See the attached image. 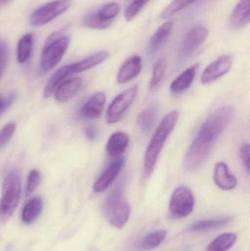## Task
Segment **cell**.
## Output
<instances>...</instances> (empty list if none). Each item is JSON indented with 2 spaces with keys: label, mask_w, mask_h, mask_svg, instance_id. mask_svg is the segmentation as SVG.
I'll list each match as a JSON object with an SVG mask.
<instances>
[{
  "label": "cell",
  "mask_w": 250,
  "mask_h": 251,
  "mask_svg": "<svg viewBox=\"0 0 250 251\" xmlns=\"http://www.w3.org/2000/svg\"><path fill=\"white\" fill-rule=\"evenodd\" d=\"M233 113V107L223 106L215 110L204 122L185 154V171L195 172L204 165L216 142L230 124Z\"/></svg>",
  "instance_id": "1"
},
{
  "label": "cell",
  "mask_w": 250,
  "mask_h": 251,
  "mask_svg": "<svg viewBox=\"0 0 250 251\" xmlns=\"http://www.w3.org/2000/svg\"><path fill=\"white\" fill-rule=\"evenodd\" d=\"M179 112L173 110L164 116L157 128L145 153L143 164L144 178H149L154 172L159 156L169 136L179 121Z\"/></svg>",
  "instance_id": "2"
},
{
  "label": "cell",
  "mask_w": 250,
  "mask_h": 251,
  "mask_svg": "<svg viewBox=\"0 0 250 251\" xmlns=\"http://www.w3.org/2000/svg\"><path fill=\"white\" fill-rule=\"evenodd\" d=\"M109 55L110 54L108 51H98L81 61L60 68L51 76L49 81L47 82L44 91V98H48L51 97L56 88L69 76H72L74 74L85 72L98 66L105 61L108 58Z\"/></svg>",
  "instance_id": "3"
},
{
  "label": "cell",
  "mask_w": 250,
  "mask_h": 251,
  "mask_svg": "<svg viewBox=\"0 0 250 251\" xmlns=\"http://www.w3.org/2000/svg\"><path fill=\"white\" fill-rule=\"evenodd\" d=\"M130 205L125 199L121 186L116 187L106 199L104 213L107 221L114 228H123L130 218Z\"/></svg>",
  "instance_id": "4"
},
{
  "label": "cell",
  "mask_w": 250,
  "mask_h": 251,
  "mask_svg": "<svg viewBox=\"0 0 250 251\" xmlns=\"http://www.w3.org/2000/svg\"><path fill=\"white\" fill-rule=\"evenodd\" d=\"M70 39L61 32L50 35L43 49L40 63V72L45 74L52 70L63 58L68 48Z\"/></svg>",
  "instance_id": "5"
},
{
  "label": "cell",
  "mask_w": 250,
  "mask_h": 251,
  "mask_svg": "<svg viewBox=\"0 0 250 251\" xmlns=\"http://www.w3.org/2000/svg\"><path fill=\"white\" fill-rule=\"evenodd\" d=\"M22 193V179L16 171L10 172L3 182L0 199V219L7 221L17 208Z\"/></svg>",
  "instance_id": "6"
},
{
  "label": "cell",
  "mask_w": 250,
  "mask_h": 251,
  "mask_svg": "<svg viewBox=\"0 0 250 251\" xmlns=\"http://www.w3.org/2000/svg\"><path fill=\"white\" fill-rule=\"evenodd\" d=\"M195 200L192 190L182 185L178 187L172 195L169 204L170 215L175 218L189 216L195 207Z\"/></svg>",
  "instance_id": "7"
},
{
  "label": "cell",
  "mask_w": 250,
  "mask_h": 251,
  "mask_svg": "<svg viewBox=\"0 0 250 251\" xmlns=\"http://www.w3.org/2000/svg\"><path fill=\"white\" fill-rule=\"evenodd\" d=\"M71 5L70 0H55L38 7L31 15L29 22L35 26H41L49 23L57 16L68 10Z\"/></svg>",
  "instance_id": "8"
},
{
  "label": "cell",
  "mask_w": 250,
  "mask_h": 251,
  "mask_svg": "<svg viewBox=\"0 0 250 251\" xmlns=\"http://www.w3.org/2000/svg\"><path fill=\"white\" fill-rule=\"evenodd\" d=\"M138 94L136 85L128 88L117 96L107 109L106 121L109 125L118 122L131 107Z\"/></svg>",
  "instance_id": "9"
},
{
  "label": "cell",
  "mask_w": 250,
  "mask_h": 251,
  "mask_svg": "<svg viewBox=\"0 0 250 251\" xmlns=\"http://www.w3.org/2000/svg\"><path fill=\"white\" fill-rule=\"evenodd\" d=\"M208 35V29L204 26H196L189 30L181 45L179 60L183 61L189 58L204 44Z\"/></svg>",
  "instance_id": "10"
},
{
  "label": "cell",
  "mask_w": 250,
  "mask_h": 251,
  "mask_svg": "<svg viewBox=\"0 0 250 251\" xmlns=\"http://www.w3.org/2000/svg\"><path fill=\"white\" fill-rule=\"evenodd\" d=\"M233 60V56L224 54L214 60L203 72L201 78V82L204 85H208L223 77L231 69Z\"/></svg>",
  "instance_id": "11"
},
{
  "label": "cell",
  "mask_w": 250,
  "mask_h": 251,
  "mask_svg": "<svg viewBox=\"0 0 250 251\" xmlns=\"http://www.w3.org/2000/svg\"><path fill=\"white\" fill-rule=\"evenodd\" d=\"M125 165V158L118 156L113 162H112L102 174L97 178L94 183L92 190L95 193H101L105 191L113 184V181L117 178Z\"/></svg>",
  "instance_id": "12"
},
{
  "label": "cell",
  "mask_w": 250,
  "mask_h": 251,
  "mask_svg": "<svg viewBox=\"0 0 250 251\" xmlns=\"http://www.w3.org/2000/svg\"><path fill=\"white\" fill-rule=\"evenodd\" d=\"M107 101L105 94L98 92L90 97L79 110L82 117L87 119H97L101 117Z\"/></svg>",
  "instance_id": "13"
},
{
  "label": "cell",
  "mask_w": 250,
  "mask_h": 251,
  "mask_svg": "<svg viewBox=\"0 0 250 251\" xmlns=\"http://www.w3.org/2000/svg\"><path fill=\"white\" fill-rule=\"evenodd\" d=\"M82 85L83 80L82 78L66 79L54 91V99L60 103L68 102L79 93Z\"/></svg>",
  "instance_id": "14"
},
{
  "label": "cell",
  "mask_w": 250,
  "mask_h": 251,
  "mask_svg": "<svg viewBox=\"0 0 250 251\" xmlns=\"http://www.w3.org/2000/svg\"><path fill=\"white\" fill-rule=\"evenodd\" d=\"M214 181L219 188L223 190H232L237 186L236 177L230 174L227 164L219 162L216 164L214 171Z\"/></svg>",
  "instance_id": "15"
},
{
  "label": "cell",
  "mask_w": 250,
  "mask_h": 251,
  "mask_svg": "<svg viewBox=\"0 0 250 251\" xmlns=\"http://www.w3.org/2000/svg\"><path fill=\"white\" fill-rule=\"evenodd\" d=\"M142 70V59L139 56L134 55L128 59L117 73L118 83L125 84L130 82L138 76Z\"/></svg>",
  "instance_id": "16"
},
{
  "label": "cell",
  "mask_w": 250,
  "mask_h": 251,
  "mask_svg": "<svg viewBox=\"0 0 250 251\" xmlns=\"http://www.w3.org/2000/svg\"><path fill=\"white\" fill-rule=\"evenodd\" d=\"M198 69V64L193 65L178 76L170 85L172 94H181L187 91L195 80Z\"/></svg>",
  "instance_id": "17"
},
{
  "label": "cell",
  "mask_w": 250,
  "mask_h": 251,
  "mask_svg": "<svg viewBox=\"0 0 250 251\" xmlns=\"http://www.w3.org/2000/svg\"><path fill=\"white\" fill-rule=\"evenodd\" d=\"M250 0H240L232 12L230 26L233 29H242L250 23Z\"/></svg>",
  "instance_id": "18"
},
{
  "label": "cell",
  "mask_w": 250,
  "mask_h": 251,
  "mask_svg": "<svg viewBox=\"0 0 250 251\" xmlns=\"http://www.w3.org/2000/svg\"><path fill=\"white\" fill-rule=\"evenodd\" d=\"M129 135L123 131H117V132L113 133L110 138L106 146V150L107 153L112 157H118L120 155L123 154L128 146L129 145Z\"/></svg>",
  "instance_id": "19"
},
{
  "label": "cell",
  "mask_w": 250,
  "mask_h": 251,
  "mask_svg": "<svg viewBox=\"0 0 250 251\" xmlns=\"http://www.w3.org/2000/svg\"><path fill=\"white\" fill-rule=\"evenodd\" d=\"M173 26V22H167L157 29V32L153 35L152 38L150 40L149 44H148V55H154L161 48L164 43L167 41V38L171 32Z\"/></svg>",
  "instance_id": "20"
},
{
  "label": "cell",
  "mask_w": 250,
  "mask_h": 251,
  "mask_svg": "<svg viewBox=\"0 0 250 251\" xmlns=\"http://www.w3.org/2000/svg\"><path fill=\"white\" fill-rule=\"evenodd\" d=\"M167 232L165 230H158L147 234L136 244L137 251H150L157 249L165 240Z\"/></svg>",
  "instance_id": "21"
},
{
  "label": "cell",
  "mask_w": 250,
  "mask_h": 251,
  "mask_svg": "<svg viewBox=\"0 0 250 251\" xmlns=\"http://www.w3.org/2000/svg\"><path fill=\"white\" fill-rule=\"evenodd\" d=\"M232 220H233L232 217H226V218L197 221L188 228V231L190 232H200V231L217 229V228L226 226L231 222Z\"/></svg>",
  "instance_id": "22"
},
{
  "label": "cell",
  "mask_w": 250,
  "mask_h": 251,
  "mask_svg": "<svg viewBox=\"0 0 250 251\" xmlns=\"http://www.w3.org/2000/svg\"><path fill=\"white\" fill-rule=\"evenodd\" d=\"M43 209V201L41 198L35 197L30 199L23 206L22 213V221L25 224L35 222L41 215Z\"/></svg>",
  "instance_id": "23"
},
{
  "label": "cell",
  "mask_w": 250,
  "mask_h": 251,
  "mask_svg": "<svg viewBox=\"0 0 250 251\" xmlns=\"http://www.w3.org/2000/svg\"><path fill=\"white\" fill-rule=\"evenodd\" d=\"M157 115L158 108L155 105L150 106L139 113L137 123L143 134H148L151 131L157 121Z\"/></svg>",
  "instance_id": "24"
},
{
  "label": "cell",
  "mask_w": 250,
  "mask_h": 251,
  "mask_svg": "<svg viewBox=\"0 0 250 251\" xmlns=\"http://www.w3.org/2000/svg\"><path fill=\"white\" fill-rule=\"evenodd\" d=\"M33 47V35L27 33L22 36L17 44L16 57L19 63H25L30 57Z\"/></svg>",
  "instance_id": "25"
},
{
  "label": "cell",
  "mask_w": 250,
  "mask_h": 251,
  "mask_svg": "<svg viewBox=\"0 0 250 251\" xmlns=\"http://www.w3.org/2000/svg\"><path fill=\"white\" fill-rule=\"evenodd\" d=\"M237 236L233 233H225L214 239L208 246L207 251H227L233 247Z\"/></svg>",
  "instance_id": "26"
},
{
  "label": "cell",
  "mask_w": 250,
  "mask_h": 251,
  "mask_svg": "<svg viewBox=\"0 0 250 251\" xmlns=\"http://www.w3.org/2000/svg\"><path fill=\"white\" fill-rule=\"evenodd\" d=\"M167 61L164 57L159 59L153 66L152 78H151L150 87L154 90L161 83L165 76L167 70Z\"/></svg>",
  "instance_id": "27"
},
{
  "label": "cell",
  "mask_w": 250,
  "mask_h": 251,
  "mask_svg": "<svg viewBox=\"0 0 250 251\" xmlns=\"http://www.w3.org/2000/svg\"><path fill=\"white\" fill-rule=\"evenodd\" d=\"M120 5L117 3L110 2L104 4L95 12L98 17L103 21L113 22V19L120 13Z\"/></svg>",
  "instance_id": "28"
},
{
  "label": "cell",
  "mask_w": 250,
  "mask_h": 251,
  "mask_svg": "<svg viewBox=\"0 0 250 251\" xmlns=\"http://www.w3.org/2000/svg\"><path fill=\"white\" fill-rule=\"evenodd\" d=\"M196 0H173L164 10L161 14V18L167 19L171 16H174L176 13L184 10L188 6L192 4Z\"/></svg>",
  "instance_id": "29"
},
{
  "label": "cell",
  "mask_w": 250,
  "mask_h": 251,
  "mask_svg": "<svg viewBox=\"0 0 250 251\" xmlns=\"http://www.w3.org/2000/svg\"><path fill=\"white\" fill-rule=\"evenodd\" d=\"M84 25L89 28L97 29H104L109 27L113 22H105L100 19L96 12L93 11L88 13L85 16L83 20Z\"/></svg>",
  "instance_id": "30"
},
{
  "label": "cell",
  "mask_w": 250,
  "mask_h": 251,
  "mask_svg": "<svg viewBox=\"0 0 250 251\" xmlns=\"http://www.w3.org/2000/svg\"><path fill=\"white\" fill-rule=\"evenodd\" d=\"M149 0H132L129 7L125 11V19L127 22L133 20L139 12L143 8L144 6L148 3Z\"/></svg>",
  "instance_id": "31"
},
{
  "label": "cell",
  "mask_w": 250,
  "mask_h": 251,
  "mask_svg": "<svg viewBox=\"0 0 250 251\" xmlns=\"http://www.w3.org/2000/svg\"><path fill=\"white\" fill-rule=\"evenodd\" d=\"M40 181H41V173L38 170L31 171L28 175L27 181H26V190H25L26 196H29L36 190L37 187L39 185Z\"/></svg>",
  "instance_id": "32"
},
{
  "label": "cell",
  "mask_w": 250,
  "mask_h": 251,
  "mask_svg": "<svg viewBox=\"0 0 250 251\" xmlns=\"http://www.w3.org/2000/svg\"><path fill=\"white\" fill-rule=\"evenodd\" d=\"M16 128V123L10 122L0 130V149L4 147L8 143L9 140L11 139Z\"/></svg>",
  "instance_id": "33"
},
{
  "label": "cell",
  "mask_w": 250,
  "mask_h": 251,
  "mask_svg": "<svg viewBox=\"0 0 250 251\" xmlns=\"http://www.w3.org/2000/svg\"><path fill=\"white\" fill-rule=\"evenodd\" d=\"M250 144L248 143H243L239 150L241 160H242L243 166L245 167L246 171L250 172Z\"/></svg>",
  "instance_id": "34"
},
{
  "label": "cell",
  "mask_w": 250,
  "mask_h": 251,
  "mask_svg": "<svg viewBox=\"0 0 250 251\" xmlns=\"http://www.w3.org/2000/svg\"><path fill=\"white\" fill-rule=\"evenodd\" d=\"M7 56H8V51H7V46L3 41H0V79L7 63Z\"/></svg>",
  "instance_id": "35"
},
{
  "label": "cell",
  "mask_w": 250,
  "mask_h": 251,
  "mask_svg": "<svg viewBox=\"0 0 250 251\" xmlns=\"http://www.w3.org/2000/svg\"><path fill=\"white\" fill-rule=\"evenodd\" d=\"M15 99H16V94H13V93L10 94L7 98H0V114L13 104Z\"/></svg>",
  "instance_id": "36"
},
{
  "label": "cell",
  "mask_w": 250,
  "mask_h": 251,
  "mask_svg": "<svg viewBox=\"0 0 250 251\" xmlns=\"http://www.w3.org/2000/svg\"><path fill=\"white\" fill-rule=\"evenodd\" d=\"M85 135L89 140H94L97 138L98 135V130L95 126L88 125L85 127Z\"/></svg>",
  "instance_id": "37"
},
{
  "label": "cell",
  "mask_w": 250,
  "mask_h": 251,
  "mask_svg": "<svg viewBox=\"0 0 250 251\" xmlns=\"http://www.w3.org/2000/svg\"><path fill=\"white\" fill-rule=\"evenodd\" d=\"M7 0H0V4H2L3 3L6 2Z\"/></svg>",
  "instance_id": "38"
}]
</instances>
